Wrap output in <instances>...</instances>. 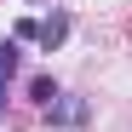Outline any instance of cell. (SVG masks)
<instances>
[{"label": "cell", "instance_id": "cell-1", "mask_svg": "<svg viewBox=\"0 0 132 132\" xmlns=\"http://www.w3.org/2000/svg\"><path fill=\"white\" fill-rule=\"evenodd\" d=\"M92 121V98H75V92H63L52 109H46V126L52 132H75V126H86Z\"/></svg>", "mask_w": 132, "mask_h": 132}, {"label": "cell", "instance_id": "cell-2", "mask_svg": "<svg viewBox=\"0 0 132 132\" xmlns=\"http://www.w3.org/2000/svg\"><path fill=\"white\" fill-rule=\"evenodd\" d=\"M63 40H69V12H52L46 23H40V46H46V52H57Z\"/></svg>", "mask_w": 132, "mask_h": 132}, {"label": "cell", "instance_id": "cell-3", "mask_svg": "<svg viewBox=\"0 0 132 132\" xmlns=\"http://www.w3.org/2000/svg\"><path fill=\"white\" fill-rule=\"evenodd\" d=\"M57 98H63V92H57V80H52V75H35V80H29V103H40V109H52Z\"/></svg>", "mask_w": 132, "mask_h": 132}, {"label": "cell", "instance_id": "cell-4", "mask_svg": "<svg viewBox=\"0 0 132 132\" xmlns=\"http://www.w3.org/2000/svg\"><path fill=\"white\" fill-rule=\"evenodd\" d=\"M17 63H23V57H17V40H0V86L17 75Z\"/></svg>", "mask_w": 132, "mask_h": 132}, {"label": "cell", "instance_id": "cell-5", "mask_svg": "<svg viewBox=\"0 0 132 132\" xmlns=\"http://www.w3.org/2000/svg\"><path fill=\"white\" fill-rule=\"evenodd\" d=\"M12 40H40V23H35V17H17V29H12Z\"/></svg>", "mask_w": 132, "mask_h": 132}, {"label": "cell", "instance_id": "cell-6", "mask_svg": "<svg viewBox=\"0 0 132 132\" xmlns=\"http://www.w3.org/2000/svg\"><path fill=\"white\" fill-rule=\"evenodd\" d=\"M6 103H12V98H6V86H0V115H6Z\"/></svg>", "mask_w": 132, "mask_h": 132}]
</instances>
